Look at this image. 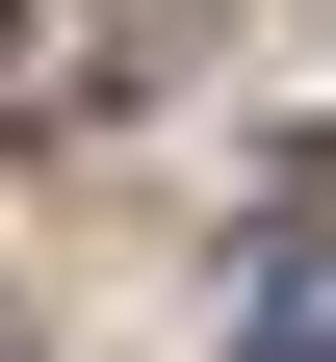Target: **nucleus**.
Listing matches in <instances>:
<instances>
[{
    "label": "nucleus",
    "instance_id": "2",
    "mask_svg": "<svg viewBox=\"0 0 336 362\" xmlns=\"http://www.w3.org/2000/svg\"><path fill=\"white\" fill-rule=\"evenodd\" d=\"M0 362H26V337H0Z\"/></svg>",
    "mask_w": 336,
    "mask_h": 362
},
{
    "label": "nucleus",
    "instance_id": "1",
    "mask_svg": "<svg viewBox=\"0 0 336 362\" xmlns=\"http://www.w3.org/2000/svg\"><path fill=\"white\" fill-rule=\"evenodd\" d=\"M233 362H336V233H259L233 259Z\"/></svg>",
    "mask_w": 336,
    "mask_h": 362
}]
</instances>
